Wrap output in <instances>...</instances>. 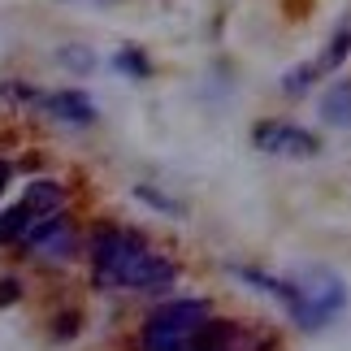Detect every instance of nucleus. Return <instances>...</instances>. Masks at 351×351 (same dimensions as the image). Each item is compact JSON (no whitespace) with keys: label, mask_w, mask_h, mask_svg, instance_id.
<instances>
[{"label":"nucleus","mask_w":351,"mask_h":351,"mask_svg":"<svg viewBox=\"0 0 351 351\" xmlns=\"http://www.w3.org/2000/svg\"><path fill=\"white\" fill-rule=\"evenodd\" d=\"M9 178H13V165H9V160H0V191L9 186Z\"/></svg>","instance_id":"nucleus-18"},{"label":"nucleus","mask_w":351,"mask_h":351,"mask_svg":"<svg viewBox=\"0 0 351 351\" xmlns=\"http://www.w3.org/2000/svg\"><path fill=\"white\" fill-rule=\"evenodd\" d=\"M91 274L96 287H130V291H165L178 269L169 256L152 252L143 234L121 230V226H104L91 234Z\"/></svg>","instance_id":"nucleus-1"},{"label":"nucleus","mask_w":351,"mask_h":351,"mask_svg":"<svg viewBox=\"0 0 351 351\" xmlns=\"http://www.w3.org/2000/svg\"><path fill=\"white\" fill-rule=\"evenodd\" d=\"M0 100H13V104H39L44 96H39L31 83H22V78H0Z\"/></svg>","instance_id":"nucleus-13"},{"label":"nucleus","mask_w":351,"mask_h":351,"mask_svg":"<svg viewBox=\"0 0 351 351\" xmlns=\"http://www.w3.org/2000/svg\"><path fill=\"white\" fill-rule=\"evenodd\" d=\"M313 78H321V74H317V65H300V70H287V74H282V96H304V91L313 87Z\"/></svg>","instance_id":"nucleus-12"},{"label":"nucleus","mask_w":351,"mask_h":351,"mask_svg":"<svg viewBox=\"0 0 351 351\" xmlns=\"http://www.w3.org/2000/svg\"><path fill=\"white\" fill-rule=\"evenodd\" d=\"M321 117H326L330 126H351V78L334 83L326 96H321Z\"/></svg>","instance_id":"nucleus-8"},{"label":"nucleus","mask_w":351,"mask_h":351,"mask_svg":"<svg viewBox=\"0 0 351 351\" xmlns=\"http://www.w3.org/2000/svg\"><path fill=\"white\" fill-rule=\"evenodd\" d=\"M186 351H269V339L247 321H221L208 317L204 326L191 334Z\"/></svg>","instance_id":"nucleus-3"},{"label":"nucleus","mask_w":351,"mask_h":351,"mask_svg":"<svg viewBox=\"0 0 351 351\" xmlns=\"http://www.w3.org/2000/svg\"><path fill=\"white\" fill-rule=\"evenodd\" d=\"M39 104H44L52 117L70 121V126H91V121H96V104H91V96H83V91H74V87L52 91V96H44Z\"/></svg>","instance_id":"nucleus-6"},{"label":"nucleus","mask_w":351,"mask_h":351,"mask_svg":"<svg viewBox=\"0 0 351 351\" xmlns=\"http://www.w3.org/2000/svg\"><path fill=\"white\" fill-rule=\"evenodd\" d=\"M74 221L70 213H48V217H35L31 230H26L22 247L35 252L39 261H70L74 256Z\"/></svg>","instance_id":"nucleus-4"},{"label":"nucleus","mask_w":351,"mask_h":351,"mask_svg":"<svg viewBox=\"0 0 351 351\" xmlns=\"http://www.w3.org/2000/svg\"><path fill=\"white\" fill-rule=\"evenodd\" d=\"M61 199H65V186L52 182V178H35L26 186V195L18 199L22 208H31V217H48V213H61Z\"/></svg>","instance_id":"nucleus-7"},{"label":"nucleus","mask_w":351,"mask_h":351,"mask_svg":"<svg viewBox=\"0 0 351 351\" xmlns=\"http://www.w3.org/2000/svg\"><path fill=\"white\" fill-rule=\"evenodd\" d=\"M78 326H83V317H78V313H74V308H70V313H61V317H52V339H57V343H70V339H74V334H78Z\"/></svg>","instance_id":"nucleus-15"},{"label":"nucleus","mask_w":351,"mask_h":351,"mask_svg":"<svg viewBox=\"0 0 351 351\" xmlns=\"http://www.w3.org/2000/svg\"><path fill=\"white\" fill-rule=\"evenodd\" d=\"M347 52H351V31H343L339 39H330L326 57H321V61H313V65H317V74H330V70H339V65L347 61Z\"/></svg>","instance_id":"nucleus-11"},{"label":"nucleus","mask_w":351,"mask_h":351,"mask_svg":"<svg viewBox=\"0 0 351 351\" xmlns=\"http://www.w3.org/2000/svg\"><path fill=\"white\" fill-rule=\"evenodd\" d=\"M113 65H117V70L121 74H130V78H152V61H147L143 57V48H121L117 52V57H113Z\"/></svg>","instance_id":"nucleus-10"},{"label":"nucleus","mask_w":351,"mask_h":351,"mask_svg":"<svg viewBox=\"0 0 351 351\" xmlns=\"http://www.w3.org/2000/svg\"><path fill=\"white\" fill-rule=\"evenodd\" d=\"M18 300H22V282L18 278H0V308H9Z\"/></svg>","instance_id":"nucleus-17"},{"label":"nucleus","mask_w":351,"mask_h":351,"mask_svg":"<svg viewBox=\"0 0 351 351\" xmlns=\"http://www.w3.org/2000/svg\"><path fill=\"white\" fill-rule=\"evenodd\" d=\"M134 195H139L143 204H152L156 213H169V217H182V204H173V199H165V195H156L152 186H134Z\"/></svg>","instance_id":"nucleus-16"},{"label":"nucleus","mask_w":351,"mask_h":351,"mask_svg":"<svg viewBox=\"0 0 351 351\" xmlns=\"http://www.w3.org/2000/svg\"><path fill=\"white\" fill-rule=\"evenodd\" d=\"M31 208H22V204H13V208H5V213H0V243H5V247H9V243H22L26 239V230H31Z\"/></svg>","instance_id":"nucleus-9"},{"label":"nucleus","mask_w":351,"mask_h":351,"mask_svg":"<svg viewBox=\"0 0 351 351\" xmlns=\"http://www.w3.org/2000/svg\"><path fill=\"white\" fill-rule=\"evenodd\" d=\"M252 143L261 152H274V156H317L321 152V139L304 126H287V121H265V126L252 130Z\"/></svg>","instance_id":"nucleus-5"},{"label":"nucleus","mask_w":351,"mask_h":351,"mask_svg":"<svg viewBox=\"0 0 351 351\" xmlns=\"http://www.w3.org/2000/svg\"><path fill=\"white\" fill-rule=\"evenodd\" d=\"M208 321V304L204 300H169L160 304L152 317L143 321L139 334V351H186L191 334Z\"/></svg>","instance_id":"nucleus-2"},{"label":"nucleus","mask_w":351,"mask_h":351,"mask_svg":"<svg viewBox=\"0 0 351 351\" xmlns=\"http://www.w3.org/2000/svg\"><path fill=\"white\" fill-rule=\"evenodd\" d=\"M57 61L65 65V70H74V74L96 70V52H91V48H61V52H57Z\"/></svg>","instance_id":"nucleus-14"}]
</instances>
